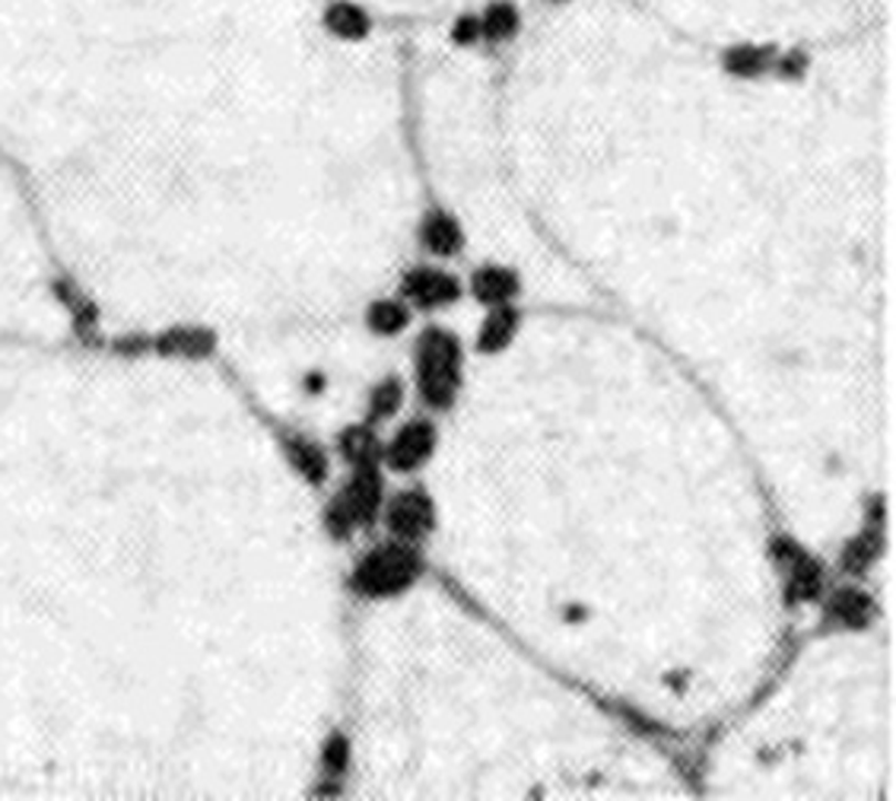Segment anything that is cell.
Instances as JSON below:
<instances>
[{"label": "cell", "instance_id": "obj_10", "mask_svg": "<svg viewBox=\"0 0 896 801\" xmlns=\"http://www.w3.org/2000/svg\"><path fill=\"white\" fill-rule=\"evenodd\" d=\"M518 331V312L513 306H499L487 315V322L481 325V337H477V347L487 350V354H496L503 350L509 340Z\"/></svg>", "mask_w": 896, "mask_h": 801}, {"label": "cell", "instance_id": "obj_13", "mask_svg": "<svg viewBox=\"0 0 896 801\" xmlns=\"http://www.w3.org/2000/svg\"><path fill=\"white\" fill-rule=\"evenodd\" d=\"M830 618L845 623V626H862L871 618V598L858 589H845L833 598L830 604Z\"/></svg>", "mask_w": 896, "mask_h": 801}, {"label": "cell", "instance_id": "obj_21", "mask_svg": "<svg viewBox=\"0 0 896 801\" xmlns=\"http://www.w3.org/2000/svg\"><path fill=\"white\" fill-rule=\"evenodd\" d=\"M347 757H350L347 741H344L340 735H334L331 741H328V748H325V767L334 770V773H340V770L347 767Z\"/></svg>", "mask_w": 896, "mask_h": 801}, {"label": "cell", "instance_id": "obj_22", "mask_svg": "<svg viewBox=\"0 0 896 801\" xmlns=\"http://www.w3.org/2000/svg\"><path fill=\"white\" fill-rule=\"evenodd\" d=\"M452 35H455V42H462V45L477 42V39H481V20H474V17H462V20L455 23V29H452Z\"/></svg>", "mask_w": 896, "mask_h": 801}, {"label": "cell", "instance_id": "obj_20", "mask_svg": "<svg viewBox=\"0 0 896 801\" xmlns=\"http://www.w3.org/2000/svg\"><path fill=\"white\" fill-rule=\"evenodd\" d=\"M818 567L808 557H798L792 563V598H811L818 592Z\"/></svg>", "mask_w": 896, "mask_h": 801}, {"label": "cell", "instance_id": "obj_16", "mask_svg": "<svg viewBox=\"0 0 896 801\" xmlns=\"http://www.w3.org/2000/svg\"><path fill=\"white\" fill-rule=\"evenodd\" d=\"M366 322H369V328H372L376 335H398L401 328H408L410 315L401 303L382 299V303H372V306H369Z\"/></svg>", "mask_w": 896, "mask_h": 801}, {"label": "cell", "instance_id": "obj_9", "mask_svg": "<svg viewBox=\"0 0 896 801\" xmlns=\"http://www.w3.org/2000/svg\"><path fill=\"white\" fill-rule=\"evenodd\" d=\"M420 239H423V245H426L433 255H455L464 242L462 226H458L449 213H442V210H433V213L423 220Z\"/></svg>", "mask_w": 896, "mask_h": 801}, {"label": "cell", "instance_id": "obj_11", "mask_svg": "<svg viewBox=\"0 0 896 801\" xmlns=\"http://www.w3.org/2000/svg\"><path fill=\"white\" fill-rule=\"evenodd\" d=\"M325 27L331 29L334 35H340V39H366L369 35V29H372V23H369V17H366V10H359L357 3H347V0H340V3H334V7H328V13H325Z\"/></svg>", "mask_w": 896, "mask_h": 801}, {"label": "cell", "instance_id": "obj_23", "mask_svg": "<svg viewBox=\"0 0 896 801\" xmlns=\"http://www.w3.org/2000/svg\"><path fill=\"white\" fill-rule=\"evenodd\" d=\"M308 388L318 391V388H321V376H312V379H308Z\"/></svg>", "mask_w": 896, "mask_h": 801}, {"label": "cell", "instance_id": "obj_4", "mask_svg": "<svg viewBox=\"0 0 896 801\" xmlns=\"http://www.w3.org/2000/svg\"><path fill=\"white\" fill-rule=\"evenodd\" d=\"M384 521H388L391 535H398L401 541H420L433 528V503L423 491L398 493L388 506Z\"/></svg>", "mask_w": 896, "mask_h": 801}, {"label": "cell", "instance_id": "obj_18", "mask_svg": "<svg viewBox=\"0 0 896 801\" xmlns=\"http://www.w3.org/2000/svg\"><path fill=\"white\" fill-rule=\"evenodd\" d=\"M401 398H404V388L398 379H384L382 386L372 391V401H369V420H384L401 408Z\"/></svg>", "mask_w": 896, "mask_h": 801}, {"label": "cell", "instance_id": "obj_15", "mask_svg": "<svg viewBox=\"0 0 896 801\" xmlns=\"http://www.w3.org/2000/svg\"><path fill=\"white\" fill-rule=\"evenodd\" d=\"M515 32H518V10L513 3H493L481 20V35L489 42L513 39Z\"/></svg>", "mask_w": 896, "mask_h": 801}, {"label": "cell", "instance_id": "obj_5", "mask_svg": "<svg viewBox=\"0 0 896 801\" xmlns=\"http://www.w3.org/2000/svg\"><path fill=\"white\" fill-rule=\"evenodd\" d=\"M401 289H404V296H408L410 303H417V306H423V309L449 306V303H455L458 293H462V286H458V281H455L452 274L433 271V267H417V271H410L408 277H404V284H401Z\"/></svg>", "mask_w": 896, "mask_h": 801}, {"label": "cell", "instance_id": "obj_7", "mask_svg": "<svg viewBox=\"0 0 896 801\" xmlns=\"http://www.w3.org/2000/svg\"><path fill=\"white\" fill-rule=\"evenodd\" d=\"M150 347H156L166 357H188V360H201L213 350V335L207 328H172L162 337H156Z\"/></svg>", "mask_w": 896, "mask_h": 801}, {"label": "cell", "instance_id": "obj_3", "mask_svg": "<svg viewBox=\"0 0 896 801\" xmlns=\"http://www.w3.org/2000/svg\"><path fill=\"white\" fill-rule=\"evenodd\" d=\"M379 506H382V477H379V471H376V465L357 467L350 487L328 506V528L337 538H344L350 528L369 525L372 518L379 516Z\"/></svg>", "mask_w": 896, "mask_h": 801}, {"label": "cell", "instance_id": "obj_8", "mask_svg": "<svg viewBox=\"0 0 896 801\" xmlns=\"http://www.w3.org/2000/svg\"><path fill=\"white\" fill-rule=\"evenodd\" d=\"M471 284H474V296L487 306H506L518 293V277L509 267H481Z\"/></svg>", "mask_w": 896, "mask_h": 801}, {"label": "cell", "instance_id": "obj_14", "mask_svg": "<svg viewBox=\"0 0 896 801\" xmlns=\"http://www.w3.org/2000/svg\"><path fill=\"white\" fill-rule=\"evenodd\" d=\"M725 67L738 77H757L772 67V49H750V45L731 49L725 54Z\"/></svg>", "mask_w": 896, "mask_h": 801}, {"label": "cell", "instance_id": "obj_19", "mask_svg": "<svg viewBox=\"0 0 896 801\" xmlns=\"http://www.w3.org/2000/svg\"><path fill=\"white\" fill-rule=\"evenodd\" d=\"M877 550H881V538L874 531H865L862 538H855V541L848 544V550H845V569L848 572H865L871 567V560L877 557Z\"/></svg>", "mask_w": 896, "mask_h": 801}, {"label": "cell", "instance_id": "obj_6", "mask_svg": "<svg viewBox=\"0 0 896 801\" xmlns=\"http://www.w3.org/2000/svg\"><path fill=\"white\" fill-rule=\"evenodd\" d=\"M435 445V430L430 423L417 420V423H408L394 442L388 445V465L394 471H417L423 465L430 455H433Z\"/></svg>", "mask_w": 896, "mask_h": 801}, {"label": "cell", "instance_id": "obj_2", "mask_svg": "<svg viewBox=\"0 0 896 801\" xmlns=\"http://www.w3.org/2000/svg\"><path fill=\"white\" fill-rule=\"evenodd\" d=\"M417 372H420V391L426 398V404L433 408H449L455 391H458V376H462V347L458 340L442 331V328H430L420 337V350H417Z\"/></svg>", "mask_w": 896, "mask_h": 801}, {"label": "cell", "instance_id": "obj_12", "mask_svg": "<svg viewBox=\"0 0 896 801\" xmlns=\"http://www.w3.org/2000/svg\"><path fill=\"white\" fill-rule=\"evenodd\" d=\"M340 452H344L357 467L379 465V459H382V442H379V436H376L369 426H350V430L340 436Z\"/></svg>", "mask_w": 896, "mask_h": 801}, {"label": "cell", "instance_id": "obj_17", "mask_svg": "<svg viewBox=\"0 0 896 801\" xmlns=\"http://www.w3.org/2000/svg\"><path fill=\"white\" fill-rule=\"evenodd\" d=\"M286 455L293 459V465L306 474V481H312V484H321V481H325V471H328L325 455H321L312 442L289 440L286 442Z\"/></svg>", "mask_w": 896, "mask_h": 801}, {"label": "cell", "instance_id": "obj_1", "mask_svg": "<svg viewBox=\"0 0 896 801\" xmlns=\"http://www.w3.org/2000/svg\"><path fill=\"white\" fill-rule=\"evenodd\" d=\"M423 572V557L410 541H391L366 554L354 572V589L369 598H388L404 592Z\"/></svg>", "mask_w": 896, "mask_h": 801}]
</instances>
